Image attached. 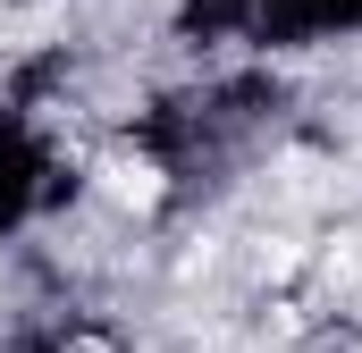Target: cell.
<instances>
[{
    "instance_id": "cell-2",
    "label": "cell",
    "mask_w": 362,
    "mask_h": 353,
    "mask_svg": "<svg viewBox=\"0 0 362 353\" xmlns=\"http://www.w3.org/2000/svg\"><path fill=\"white\" fill-rule=\"evenodd\" d=\"M68 353H110V345H93V337H85V345H68Z\"/></svg>"
},
{
    "instance_id": "cell-1",
    "label": "cell",
    "mask_w": 362,
    "mask_h": 353,
    "mask_svg": "<svg viewBox=\"0 0 362 353\" xmlns=\"http://www.w3.org/2000/svg\"><path fill=\"white\" fill-rule=\"evenodd\" d=\"M101 193H110V202H135V210H152V202H160V169L118 152V160H101Z\"/></svg>"
}]
</instances>
